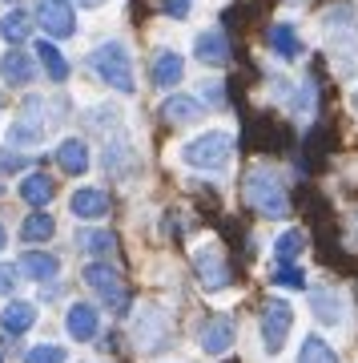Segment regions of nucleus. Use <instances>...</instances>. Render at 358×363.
Segmentation results:
<instances>
[{
    "instance_id": "f704fd0d",
    "label": "nucleus",
    "mask_w": 358,
    "mask_h": 363,
    "mask_svg": "<svg viewBox=\"0 0 358 363\" xmlns=\"http://www.w3.org/2000/svg\"><path fill=\"white\" fill-rule=\"evenodd\" d=\"M77 4H81V9H101L105 0H77Z\"/></svg>"
},
{
    "instance_id": "6e6552de",
    "label": "nucleus",
    "mask_w": 358,
    "mask_h": 363,
    "mask_svg": "<svg viewBox=\"0 0 358 363\" xmlns=\"http://www.w3.org/2000/svg\"><path fill=\"white\" fill-rule=\"evenodd\" d=\"M37 21L49 37L64 40L77 33V13H73V0H37Z\"/></svg>"
},
{
    "instance_id": "7c9ffc66",
    "label": "nucleus",
    "mask_w": 358,
    "mask_h": 363,
    "mask_svg": "<svg viewBox=\"0 0 358 363\" xmlns=\"http://www.w3.org/2000/svg\"><path fill=\"white\" fill-rule=\"evenodd\" d=\"M190 4L193 0H166V13L173 16V21H185V16H190Z\"/></svg>"
},
{
    "instance_id": "c756f323",
    "label": "nucleus",
    "mask_w": 358,
    "mask_h": 363,
    "mask_svg": "<svg viewBox=\"0 0 358 363\" xmlns=\"http://www.w3.org/2000/svg\"><path fill=\"white\" fill-rule=\"evenodd\" d=\"M69 355H64V347H57V343H45V347H33L28 351L25 363H64Z\"/></svg>"
},
{
    "instance_id": "58836bf2",
    "label": "nucleus",
    "mask_w": 358,
    "mask_h": 363,
    "mask_svg": "<svg viewBox=\"0 0 358 363\" xmlns=\"http://www.w3.org/2000/svg\"><path fill=\"white\" fill-rule=\"evenodd\" d=\"M354 226H358V214H354Z\"/></svg>"
},
{
    "instance_id": "1a4fd4ad",
    "label": "nucleus",
    "mask_w": 358,
    "mask_h": 363,
    "mask_svg": "<svg viewBox=\"0 0 358 363\" xmlns=\"http://www.w3.org/2000/svg\"><path fill=\"white\" fill-rule=\"evenodd\" d=\"M193 52H197L202 65L226 69L230 65V37H226V28H205L202 37L193 40Z\"/></svg>"
},
{
    "instance_id": "0eeeda50",
    "label": "nucleus",
    "mask_w": 358,
    "mask_h": 363,
    "mask_svg": "<svg viewBox=\"0 0 358 363\" xmlns=\"http://www.w3.org/2000/svg\"><path fill=\"white\" fill-rule=\"evenodd\" d=\"M133 339H137V351L145 355H157V351L169 347V323L166 315L157 311V307H145L137 315V323H133Z\"/></svg>"
},
{
    "instance_id": "393cba45",
    "label": "nucleus",
    "mask_w": 358,
    "mask_h": 363,
    "mask_svg": "<svg viewBox=\"0 0 358 363\" xmlns=\"http://www.w3.org/2000/svg\"><path fill=\"white\" fill-rule=\"evenodd\" d=\"M298 363H338V355L322 335H306L302 347H298Z\"/></svg>"
},
{
    "instance_id": "4c0bfd02",
    "label": "nucleus",
    "mask_w": 358,
    "mask_h": 363,
    "mask_svg": "<svg viewBox=\"0 0 358 363\" xmlns=\"http://www.w3.org/2000/svg\"><path fill=\"white\" fill-rule=\"evenodd\" d=\"M290 4H306V0H290Z\"/></svg>"
},
{
    "instance_id": "c85d7f7f",
    "label": "nucleus",
    "mask_w": 358,
    "mask_h": 363,
    "mask_svg": "<svg viewBox=\"0 0 358 363\" xmlns=\"http://www.w3.org/2000/svg\"><path fill=\"white\" fill-rule=\"evenodd\" d=\"M270 283L286 286V291H302V286H306V271H302V267H274V271H270Z\"/></svg>"
},
{
    "instance_id": "423d86ee",
    "label": "nucleus",
    "mask_w": 358,
    "mask_h": 363,
    "mask_svg": "<svg viewBox=\"0 0 358 363\" xmlns=\"http://www.w3.org/2000/svg\"><path fill=\"white\" fill-rule=\"evenodd\" d=\"M193 271H197L202 291H209V295H218V291H226V286L233 283L230 262L221 259V250L214 247V242H205V247L193 250Z\"/></svg>"
},
{
    "instance_id": "f257e3e1",
    "label": "nucleus",
    "mask_w": 358,
    "mask_h": 363,
    "mask_svg": "<svg viewBox=\"0 0 358 363\" xmlns=\"http://www.w3.org/2000/svg\"><path fill=\"white\" fill-rule=\"evenodd\" d=\"M242 198H246V206L254 210V214H262V218L282 222L286 214H290V198H286V186H282V182L274 178L266 166H254L250 174H246Z\"/></svg>"
},
{
    "instance_id": "6ab92c4d",
    "label": "nucleus",
    "mask_w": 358,
    "mask_h": 363,
    "mask_svg": "<svg viewBox=\"0 0 358 363\" xmlns=\"http://www.w3.org/2000/svg\"><path fill=\"white\" fill-rule=\"evenodd\" d=\"M57 162H61V169L64 174H85L89 169V145L81 142V138H64L61 142V150H57Z\"/></svg>"
},
{
    "instance_id": "4468645a",
    "label": "nucleus",
    "mask_w": 358,
    "mask_h": 363,
    "mask_svg": "<svg viewBox=\"0 0 358 363\" xmlns=\"http://www.w3.org/2000/svg\"><path fill=\"white\" fill-rule=\"evenodd\" d=\"M310 311L318 315V323H326V327H338L346 319L342 295H338L334 286H326V291H314V295H310Z\"/></svg>"
},
{
    "instance_id": "a878e982",
    "label": "nucleus",
    "mask_w": 358,
    "mask_h": 363,
    "mask_svg": "<svg viewBox=\"0 0 358 363\" xmlns=\"http://www.w3.org/2000/svg\"><path fill=\"white\" fill-rule=\"evenodd\" d=\"M52 230H57L52 214H28L25 226H21V238H25V242H49Z\"/></svg>"
},
{
    "instance_id": "5701e85b",
    "label": "nucleus",
    "mask_w": 358,
    "mask_h": 363,
    "mask_svg": "<svg viewBox=\"0 0 358 363\" xmlns=\"http://www.w3.org/2000/svg\"><path fill=\"white\" fill-rule=\"evenodd\" d=\"M52 194H57V186H52L49 174H28V178L21 182V198H25L28 206H49Z\"/></svg>"
},
{
    "instance_id": "b1692460",
    "label": "nucleus",
    "mask_w": 358,
    "mask_h": 363,
    "mask_svg": "<svg viewBox=\"0 0 358 363\" xmlns=\"http://www.w3.org/2000/svg\"><path fill=\"white\" fill-rule=\"evenodd\" d=\"M37 57H40V65H45V73H49V81L61 85V81L69 77V61L61 57V49H57L52 40H37Z\"/></svg>"
},
{
    "instance_id": "72a5a7b5",
    "label": "nucleus",
    "mask_w": 358,
    "mask_h": 363,
    "mask_svg": "<svg viewBox=\"0 0 358 363\" xmlns=\"http://www.w3.org/2000/svg\"><path fill=\"white\" fill-rule=\"evenodd\" d=\"M0 166H8V169H21V166H25V157H16V154H0Z\"/></svg>"
},
{
    "instance_id": "9d476101",
    "label": "nucleus",
    "mask_w": 358,
    "mask_h": 363,
    "mask_svg": "<svg viewBox=\"0 0 358 363\" xmlns=\"http://www.w3.org/2000/svg\"><path fill=\"white\" fill-rule=\"evenodd\" d=\"M266 45L274 57H282V61H298L302 52H306V45H302V37H298V28L290 25V21H278V25L266 28Z\"/></svg>"
},
{
    "instance_id": "aec40b11",
    "label": "nucleus",
    "mask_w": 358,
    "mask_h": 363,
    "mask_svg": "<svg viewBox=\"0 0 358 363\" xmlns=\"http://www.w3.org/2000/svg\"><path fill=\"white\" fill-rule=\"evenodd\" d=\"M0 77L8 81V85H28V81L37 77V69H33V61H28V52H4L0 57Z\"/></svg>"
},
{
    "instance_id": "ddd939ff",
    "label": "nucleus",
    "mask_w": 358,
    "mask_h": 363,
    "mask_svg": "<svg viewBox=\"0 0 358 363\" xmlns=\"http://www.w3.org/2000/svg\"><path fill=\"white\" fill-rule=\"evenodd\" d=\"M64 327H69V335L77 339V343H89L97 335V327H101V315L93 303H73L69 315H64Z\"/></svg>"
},
{
    "instance_id": "f3484780",
    "label": "nucleus",
    "mask_w": 358,
    "mask_h": 363,
    "mask_svg": "<svg viewBox=\"0 0 358 363\" xmlns=\"http://www.w3.org/2000/svg\"><path fill=\"white\" fill-rule=\"evenodd\" d=\"M16 271H25L28 279H37V283H52V279H57V271H61V262H57V255L28 250V255H21V267H16Z\"/></svg>"
},
{
    "instance_id": "9b49d317",
    "label": "nucleus",
    "mask_w": 358,
    "mask_h": 363,
    "mask_svg": "<svg viewBox=\"0 0 358 363\" xmlns=\"http://www.w3.org/2000/svg\"><path fill=\"white\" fill-rule=\"evenodd\" d=\"M197 343H202L205 355H221V351H230V343H233V319H230V315H214V319H205L202 331H197Z\"/></svg>"
},
{
    "instance_id": "bb28decb",
    "label": "nucleus",
    "mask_w": 358,
    "mask_h": 363,
    "mask_svg": "<svg viewBox=\"0 0 358 363\" xmlns=\"http://www.w3.org/2000/svg\"><path fill=\"white\" fill-rule=\"evenodd\" d=\"M28 28H33V25H28V16L21 13V9H13V13L0 16V37L8 40V45H21V40L28 37Z\"/></svg>"
},
{
    "instance_id": "20e7f679",
    "label": "nucleus",
    "mask_w": 358,
    "mask_h": 363,
    "mask_svg": "<svg viewBox=\"0 0 358 363\" xmlns=\"http://www.w3.org/2000/svg\"><path fill=\"white\" fill-rule=\"evenodd\" d=\"M81 279L89 283V291L101 298L109 311H125L129 307V291H125V283H121V274H117L109 262H89V267L81 271Z\"/></svg>"
},
{
    "instance_id": "e433bc0d",
    "label": "nucleus",
    "mask_w": 358,
    "mask_h": 363,
    "mask_svg": "<svg viewBox=\"0 0 358 363\" xmlns=\"http://www.w3.org/2000/svg\"><path fill=\"white\" fill-rule=\"evenodd\" d=\"M354 109H358V89H354Z\"/></svg>"
},
{
    "instance_id": "39448f33",
    "label": "nucleus",
    "mask_w": 358,
    "mask_h": 363,
    "mask_svg": "<svg viewBox=\"0 0 358 363\" xmlns=\"http://www.w3.org/2000/svg\"><path fill=\"white\" fill-rule=\"evenodd\" d=\"M290 327H294V307L286 298H270L262 307V347H266V355H278L286 347Z\"/></svg>"
},
{
    "instance_id": "dca6fc26",
    "label": "nucleus",
    "mask_w": 358,
    "mask_h": 363,
    "mask_svg": "<svg viewBox=\"0 0 358 363\" xmlns=\"http://www.w3.org/2000/svg\"><path fill=\"white\" fill-rule=\"evenodd\" d=\"M326 33H330L334 40H338V37H358V13H354V4H346V0L330 4V9H326Z\"/></svg>"
},
{
    "instance_id": "cd10ccee",
    "label": "nucleus",
    "mask_w": 358,
    "mask_h": 363,
    "mask_svg": "<svg viewBox=\"0 0 358 363\" xmlns=\"http://www.w3.org/2000/svg\"><path fill=\"white\" fill-rule=\"evenodd\" d=\"M77 247L93 250V255H109L117 242H113V234H105V230H77Z\"/></svg>"
},
{
    "instance_id": "473e14b6",
    "label": "nucleus",
    "mask_w": 358,
    "mask_h": 363,
    "mask_svg": "<svg viewBox=\"0 0 358 363\" xmlns=\"http://www.w3.org/2000/svg\"><path fill=\"white\" fill-rule=\"evenodd\" d=\"M16 286V267H0V295H8Z\"/></svg>"
},
{
    "instance_id": "4be33fe9",
    "label": "nucleus",
    "mask_w": 358,
    "mask_h": 363,
    "mask_svg": "<svg viewBox=\"0 0 358 363\" xmlns=\"http://www.w3.org/2000/svg\"><path fill=\"white\" fill-rule=\"evenodd\" d=\"M302 250H306V234L302 230H282L274 238V259H278V267H294V259H302Z\"/></svg>"
},
{
    "instance_id": "2f4dec72",
    "label": "nucleus",
    "mask_w": 358,
    "mask_h": 363,
    "mask_svg": "<svg viewBox=\"0 0 358 363\" xmlns=\"http://www.w3.org/2000/svg\"><path fill=\"white\" fill-rule=\"evenodd\" d=\"M202 97H209L214 105H226V89H221V81H205Z\"/></svg>"
},
{
    "instance_id": "f8f14e48",
    "label": "nucleus",
    "mask_w": 358,
    "mask_h": 363,
    "mask_svg": "<svg viewBox=\"0 0 358 363\" xmlns=\"http://www.w3.org/2000/svg\"><path fill=\"white\" fill-rule=\"evenodd\" d=\"M69 210H73V218H81V222H101L105 214L113 210V202H109V194H105V190L85 186V190H77V194L69 198Z\"/></svg>"
},
{
    "instance_id": "c9c22d12",
    "label": "nucleus",
    "mask_w": 358,
    "mask_h": 363,
    "mask_svg": "<svg viewBox=\"0 0 358 363\" xmlns=\"http://www.w3.org/2000/svg\"><path fill=\"white\" fill-rule=\"evenodd\" d=\"M4 242H8V230H4V226H0V250H4Z\"/></svg>"
},
{
    "instance_id": "f03ea898",
    "label": "nucleus",
    "mask_w": 358,
    "mask_h": 363,
    "mask_svg": "<svg viewBox=\"0 0 358 363\" xmlns=\"http://www.w3.org/2000/svg\"><path fill=\"white\" fill-rule=\"evenodd\" d=\"M230 154H233V138L226 130H209V133L181 145V162L197 166V169H226L230 166Z\"/></svg>"
},
{
    "instance_id": "2eb2a0df",
    "label": "nucleus",
    "mask_w": 358,
    "mask_h": 363,
    "mask_svg": "<svg viewBox=\"0 0 358 363\" xmlns=\"http://www.w3.org/2000/svg\"><path fill=\"white\" fill-rule=\"evenodd\" d=\"M181 73H185V61H181V52L173 49H161L154 57V85L157 89H173L181 81Z\"/></svg>"
},
{
    "instance_id": "412c9836",
    "label": "nucleus",
    "mask_w": 358,
    "mask_h": 363,
    "mask_svg": "<svg viewBox=\"0 0 358 363\" xmlns=\"http://www.w3.org/2000/svg\"><path fill=\"white\" fill-rule=\"evenodd\" d=\"M161 117L166 121H173V125H193L202 113V101H193V97H181V93H173L166 105H161Z\"/></svg>"
},
{
    "instance_id": "a211bd4d",
    "label": "nucleus",
    "mask_w": 358,
    "mask_h": 363,
    "mask_svg": "<svg viewBox=\"0 0 358 363\" xmlns=\"http://www.w3.org/2000/svg\"><path fill=\"white\" fill-rule=\"evenodd\" d=\"M33 323H37V307H33V303H21V298H13V303L0 311V327H4L8 335H25Z\"/></svg>"
},
{
    "instance_id": "ea45409f",
    "label": "nucleus",
    "mask_w": 358,
    "mask_h": 363,
    "mask_svg": "<svg viewBox=\"0 0 358 363\" xmlns=\"http://www.w3.org/2000/svg\"><path fill=\"white\" fill-rule=\"evenodd\" d=\"M0 363H4V359H0Z\"/></svg>"
},
{
    "instance_id": "7ed1b4c3",
    "label": "nucleus",
    "mask_w": 358,
    "mask_h": 363,
    "mask_svg": "<svg viewBox=\"0 0 358 363\" xmlns=\"http://www.w3.org/2000/svg\"><path fill=\"white\" fill-rule=\"evenodd\" d=\"M93 69H97V77H101L105 85H113L117 93H133L137 89V85H133L129 52H125V45H117V40H109V45H101V49L93 52Z\"/></svg>"
}]
</instances>
